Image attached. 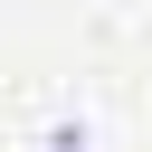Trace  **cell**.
Wrapping results in <instances>:
<instances>
[{
  "label": "cell",
  "instance_id": "6da1fadb",
  "mask_svg": "<svg viewBox=\"0 0 152 152\" xmlns=\"http://www.w3.org/2000/svg\"><path fill=\"white\" fill-rule=\"evenodd\" d=\"M48 152H86V142H76V133H57V142H48Z\"/></svg>",
  "mask_w": 152,
  "mask_h": 152
}]
</instances>
